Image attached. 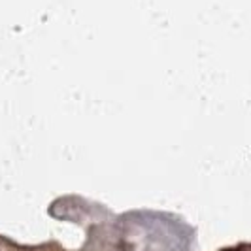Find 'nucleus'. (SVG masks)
Instances as JSON below:
<instances>
[{
    "label": "nucleus",
    "mask_w": 251,
    "mask_h": 251,
    "mask_svg": "<svg viewBox=\"0 0 251 251\" xmlns=\"http://www.w3.org/2000/svg\"><path fill=\"white\" fill-rule=\"evenodd\" d=\"M226 251H242V250H226Z\"/></svg>",
    "instance_id": "f257e3e1"
}]
</instances>
